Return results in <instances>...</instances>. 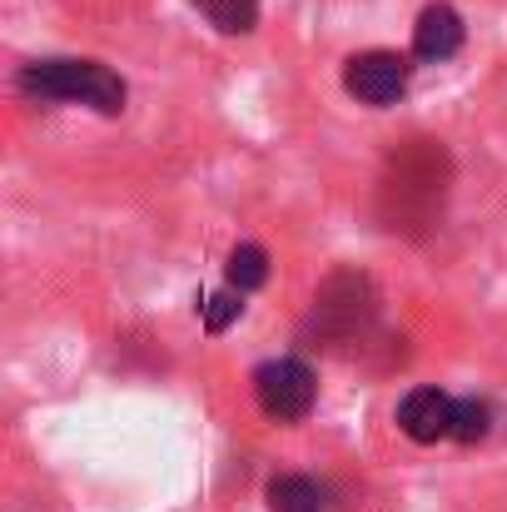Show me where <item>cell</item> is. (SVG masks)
Instances as JSON below:
<instances>
[{
	"label": "cell",
	"instance_id": "cell-1",
	"mask_svg": "<svg viewBox=\"0 0 507 512\" xmlns=\"http://www.w3.org/2000/svg\"><path fill=\"white\" fill-rule=\"evenodd\" d=\"M448 199V155L433 140L403 145L378 184V214L393 234H423L438 224Z\"/></svg>",
	"mask_w": 507,
	"mask_h": 512
},
{
	"label": "cell",
	"instance_id": "cell-2",
	"mask_svg": "<svg viewBox=\"0 0 507 512\" xmlns=\"http://www.w3.org/2000/svg\"><path fill=\"white\" fill-rule=\"evenodd\" d=\"M20 90L45 105H90L100 115L125 110V80L100 60H35L20 70Z\"/></svg>",
	"mask_w": 507,
	"mask_h": 512
},
{
	"label": "cell",
	"instance_id": "cell-8",
	"mask_svg": "<svg viewBox=\"0 0 507 512\" xmlns=\"http://www.w3.org/2000/svg\"><path fill=\"white\" fill-rule=\"evenodd\" d=\"M269 508L274 512H329V498L314 478H299V473H284L269 483Z\"/></svg>",
	"mask_w": 507,
	"mask_h": 512
},
{
	"label": "cell",
	"instance_id": "cell-6",
	"mask_svg": "<svg viewBox=\"0 0 507 512\" xmlns=\"http://www.w3.org/2000/svg\"><path fill=\"white\" fill-rule=\"evenodd\" d=\"M453 413H458V398H448L438 388H413L398 403V428L413 443H443V438H453Z\"/></svg>",
	"mask_w": 507,
	"mask_h": 512
},
{
	"label": "cell",
	"instance_id": "cell-10",
	"mask_svg": "<svg viewBox=\"0 0 507 512\" xmlns=\"http://www.w3.org/2000/svg\"><path fill=\"white\" fill-rule=\"evenodd\" d=\"M224 274H229V284H234L239 294H254V289L269 279V254H264L259 244H239V249L229 254Z\"/></svg>",
	"mask_w": 507,
	"mask_h": 512
},
{
	"label": "cell",
	"instance_id": "cell-5",
	"mask_svg": "<svg viewBox=\"0 0 507 512\" xmlns=\"http://www.w3.org/2000/svg\"><path fill=\"white\" fill-rule=\"evenodd\" d=\"M343 90L358 100V105H393L403 90H408V60L393 55V50H363L343 65Z\"/></svg>",
	"mask_w": 507,
	"mask_h": 512
},
{
	"label": "cell",
	"instance_id": "cell-3",
	"mask_svg": "<svg viewBox=\"0 0 507 512\" xmlns=\"http://www.w3.org/2000/svg\"><path fill=\"white\" fill-rule=\"evenodd\" d=\"M373 309H378V294L363 274H334L319 294H314V314H309V329L319 339H358L368 324H373Z\"/></svg>",
	"mask_w": 507,
	"mask_h": 512
},
{
	"label": "cell",
	"instance_id": "cell-9",
	"mask_svg": "<svg viewBox=\"0 0 507 512\" xmlns=\"http://www.w3.org/2000/svg\"><path fill=\"white\" fill-rule=\"evenodd\" d=\"M189 5L224 35H249L259 25V0H189Z\"/></svg>",
	"mask_w": 507,
	"mask_h": 512
},
{
	"label": "cell",
	"instance_id": "cell-7",
	"mask_svg": "<svg viewBox=\"0 0 507 512\" xmlns=\"http://www.w3.org/2000/svg\"><path fill=\"white\" fill-rule=\"evenodd\" d=\"M463 50V15L453 5H428L413 25V55L418 60H448Z\"/></svg>",
	"mask_w": 507,
	"mask_h": 512
},
{
	"label": "cell",
	"instance_id": "cell-12",
	"mask_svg": "<svg viewBox=\"0 0 507 512\" xmlns=\"http://www.w3.org/2000/svg\"><path fill=\"white\" fill-rule=\"evenodd\" d=\"M239 299H244L239 289H234V294H214V299H204V329H209V334H224V329L244 314Z\"/></svg>",
	"mask_w": 507,
	"mask_h": 512
},
{
	"label": "cell",
	"instance_id": "cell-11",
	"mask_svg": "<svg viewBox=\"0 0 507 512\" xmlns=\"http://www.w3.org/2000/svg\"><path fill=\"white\" fill-rule=\"evenodd\" d=\"M488 433V408L478 398H458V413H453V438L458 443H478Z\"/></svg>",
	"mask_w": 507,
	"mask_h": 512
},
{
	"label": "cell",
	"instance_id": "cell-4",
	"mask_svg": "<svg viewBox=\"0 0 507 512\" xmlns=\"http://www.w3.org/2000/svg\"><path fill=\"white\" fill-rule=\"evenodd\" d=\"M254 393H259V408L274 418V423H299L309 418L314 398H319V383H314V368L299 363V358H274L254 373Z\"/></svg>",
	"mask_w": 507,
	"mask_h": 512
}]
</instances>
